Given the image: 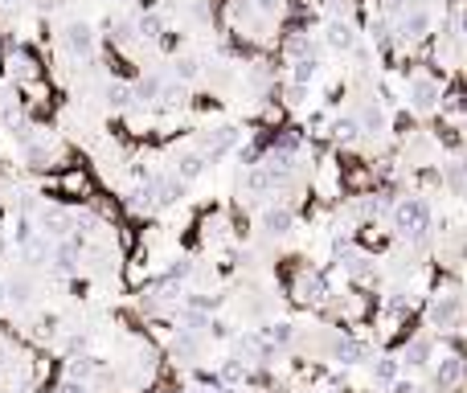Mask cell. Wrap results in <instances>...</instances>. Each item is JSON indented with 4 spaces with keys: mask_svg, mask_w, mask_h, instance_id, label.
Returning a JSON list of instances; mask_svg holds the SVG:
<instances>
[{
    "mask_svg": "<svg viewBox=\"0 0 467 393\" xmlns=\"http://www.w3.org/2000/svg\"><path fill=\"white\" fill-rule=\"evenodd\" d=\"M66 49L74 58H90V53H95V29H90L86 21H74L66 29Z\"/></svg>",
    "mask_w": 467,
    "mask_h": 393,
    "instance_id": "cell-1",
    "label": "cell"
},
{
    "mask_svg": "<svg viewBox=\"0 0 467 393\" xmlns=\"http://www.w3.org/2000/svg\"><path fill=\"white\" fill-rule=\"evenodd\" d=\"M41 221H46V229H50V234H58V238H62V234H70V226H74V217H70L66 209H46V217H41Z\"/></svg>",
    "mask_w": 467,
    "mask_h": 393,
    "instance_id": "cell-2",
    "label": "cell"
},
{
    "mask_svg": "<svg viewBox=\"0 0 467 393\" xmlns=\"http://www.w3.org/2000/svg\"><path fill=\"white\" fill-rule=\"evenodd\" d=\"M107 103L119 107V111L132 107V86H127V82H111V86H107Z\"/></svg>",
    "mask_w": 467,
    "mask_h": 393,
    "instance_id": "cell-3",
    "label": "cell"
},
{
    "mask_svg": "<svg viewBox=\"0 0 467 393\" xmlns=\"http://www.w3.org/2000/svg\"><path fill=\"white\" fill-rule=\"evenodd\" d=\"M263 221H267L271 234H287V229H291V213H287V209H267Z\"/></svg>",
    "mask_w": 467,
    "mask_h": 393,
    "instance_id": "cell-4",
    "label": "cell"
},
{
    "mask_svg": "<svg viewBox=\"0 0 467 393\" xmlns=\"http://www.w3.org/2000/svg\"><path fill=\"white\" fill-rule=\"evenodd\" d=\"M156 95H160V78H144L140 86H132V98H140V103H152Z\"/></svg>",
    "mask_w": 467,
    "mask_h": 393,
    "instance_id": "cell-5",
    "label": "cell"
},
{
    "mask_svg": "<svg viewBox=\"0 0 467 393\" xmlns=\"http://www.w3.org/2000/svg\"><path fill=\"white\" fill-rule=\"evenodd\" d=\"M201 168H205V160H201V156H184V160H181V177L193 180V177H201Z\"/></svg>",
    "mask_w": 467,
    "mask_h": 393,
    "instance_id": "cell-6",
    "label": "cell"
},
{
    "mask_svg": "<svg viewBox=\"0 0 467 393\" xmlns=\"http://www.w3.org/2000/svg\"><path fill=\"white\" fill-rule=\"evenodd\" d=\"M135 29H140V37H160V16H140V25H135Z\"/></svg>",
    "mask_w": 467,
    "mask_h": 393,
    "instance_id": "cell-7",
    "label": "cell"
},
{
    "mask_svg": "<svg viewBox=\"0 0 467 393\" xmlns=\"http://www.w3.org/2000/svg\"><path fill=\"white\" fill-rule=\"evenodd\" d=\"M414 103L418 107H431L434 103V86L431 82H414Z\"/></svg>",
    "mask_w": 467,
    "mask_h": 393,
    "instance_id": "cell-8",
    "label": "cell"
},
{
    "mask_svg": "<svg viewBox=\"0 0 467 393\" xmlns=\"http://www.w3.org/2000/svg\"><path fill=\"white\" fill-rule=\"evenodd\" d=\"M332 46H352L349 25H332Z\"/></svg>",
    "mask_w": 467,
    "mask_h": 393,
    "instance_id": "cell-9",
    "label": "cell"
},
{
    "mask_svg": "<svg viewBox=\"0 0 467 393\" xmlns=\"http://www.w3.org/2000/svg\"><path fill=\"white\" fill-rule=\"evenodd\" d=\"M177 74H181V78H193V74H197V62H193V58H181V62H177Z\"/></svg>",
    "mask_w": 467,
    "mask_h": 393,
    "instance_id": "cell-10",
    "label": "cell"
},
{
    "mask_svg": "<svg viewBox=\"0 0 467 393\" xmlns=\"http://www.w3.org/2000/svg\"><path fill=\"white\" fill-rule=\"evenodd\" d=\"M9 103H13V90H9V86H0V111H4Z\"/></svg>",
    "mask_w": 467,
    "mask_h": 393,
    "instance_id": "cell-11",
    "label": "cell"
},
{
    "mask_svg": "<svg viewBox=\"0 0 467 393\" xmlns=\"http://www.w3.org/2000/svg\"><path fill=\"white\" fill-rule=\"evenodd\" d=\"M58 393H86V389H83V385H78V381H66V385H62V389H58Z\"/></svg>",
    "mask_w": 467,
    "mask_h": 393,
    "instance_id": "cell-12",
    "label": "cell"
},
{
    "mask_svg": "<svg viewBox=\"0 0 467 393\" xmlns=\"http://www.w3.org/2000/svg\"><path fill=\"white\" fill-rule=\"evenodd\" d=\"M4 299H9V291H4V283H0V303H4Z\"/></svg>",
    "mask_w": 467,
    "mask_h": 393,
    "instance_id": "cell-13",
    "label": "cell"
},
{
    "mask_svg": "<svg viewBox=\"0 0 467 393\" xmlns=\"http://www.w3.org/2000/svg\"><path fill=\"white\" fill-rule=\"evenodd\" d=\"M0 357H4V348H0Z\"/></svg>",
    "mask_w": 467,
    "mask_h": 393,
    "instance_id": "cell-14",
    "label": "cell"
}]
</instances>
